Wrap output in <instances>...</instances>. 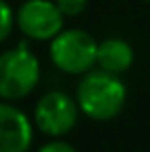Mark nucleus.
<instances>
[{"label":"nucleus","mask_w":150,"mask_h":152,"mask_svg":"<svg viewBox=\"0 0 150 152\" xmlns=\"http://www.w3.org/2000/svg\"><path fill=\"white\" fill-rule=\"evenodd\" d=\"M76 101L80 111L95 121H111L125 107L127 88L119 74L105 70H91L76 86Z\"/></svg>","instance_id":"1"},{"label":"nucleus","mask_w":150,"mask_h":152,"mask_svg":"<svg viewBox=\"0 0 150 152\" xmlns=\"http://www.w3.org/2000/svg\"><path fill=\"white\" fill-rule=\"evenodd\" d=\"M41 80L39 58L25 41L0 53V99L21 101L27 99Z\"/></svg>","instance_id":"2"},{"label":"nucleus","mask_w":150,"mask_h":152,"mask_svg":"<svg viewBox=\"0 0 150 152\" xmlns=\"http://www.w3.org/2000/svg\"><path fill=\"white\" fill-rule=\"evenodd\" d=\"M97 39L84 29H64L50 41L51 64L70 76H84L97 66Z\"/></svg>","instance_id":"3"},{"label":"nucleus","mask_w":150,"mask_h":152,"mask_svg":"<svg viewBox=\"0 0 150 152\" xmlns=\"http://www.w3.org/2000/svg\"><path fill=\"white\" fill-rule=\"evenodd\" d=\"M80 107L76 97H70L64 91H48L39 97L33 109V124L37 129L50 138H62L68 132H72L78 121Z\"/></svg>","instance_id":"4"},{"label":"nucleus","mask_w":150,"mask_h":152,"mask_svg":"<svg viewBox=\"0 0 150 152\" xmlns=\"http://www.w3.org/2000/svg\"><path fill=\"white\" fill-rule=\"evenodd\" d=\"M17 29L31 41H51L64 31V15L56 0H23L17 8Z\"/></svg>","instance_id":"5"},{"label":"nucleus","mask_w":150,"mask_h":152,"mask_svg":"<svg viewBox=\"0 0 150 152\" xmlns=\"http://www.w3.org/2000/svg\"><path fill=\"white\" fill-rule=\"evenodd\" d=\"M33 126L23 109L10 101H0V152H29Z\"/></svg>","instance_id":"6"},{"label":"nucleus","mask_w":150,"mask_h":152,"mask_svg":"<svg viewBox=\"0 0 150 152\" xmlns=\"http://www.w3.org/2000/svg\"><path fill=\"white\" fill-rule=\"evenodd\" d=\"M134 64V48L121 37H107L99 43L97 66L111 74H124Z\"/></svg>","instance_id":"7"},{"label":"nucleus","mask_w":150,"mask_h":152,"mask_svg":"<svg viewBox=\"0 0 150 152\" xmlns=\"http://www.w3.org/2000/svg\"><path fill=\"white\" fill-rule=\"evenodd\" d=\"M17 25V12L6 0H0V43H4Z\"/></svg>","instance_id":"8"},{"label":"nucleus","mask_w":150,"mask_h":152,"mask_svg":"<svg viewBox=\"0 0 150 152\" xmlns=\"http://www.w3.org/2000/svg\"><path fill=\"white\" fill-rule=\"evenodd\" d=\"M56 4H58V8L62 10L64 17L72 19V17H80L86 10L89 0H56Z\"/></svg>","instance_id":"9"},{"label":"nucleus","mask_w":150,"mask_h":152,"mask_svg":"<svg viewBox=\"0 0 150 152\" xmlns=\"http://www.w3.org/2000/svg\"><path fill=\"white\" fill-rule=\"evenodd\" d=\"M37 152H76V150H74L72 144H68V142L56 138V140H51V142H48V144H43Z\"/></svg>","instance_id":"10"},{"label":"nucleus","mask_w":150,"mask_h":152,"mask_svg":"<svg viewBox=\"0 0 150 152\" xmlns=\"http://www.w3.org/2000/svg\"><path fill=\"white\" fill-rule=\"evenodd\" d=\"M142 2H150V0H142Z\"/></svg>","instance_id":"11"}]
</instances>
